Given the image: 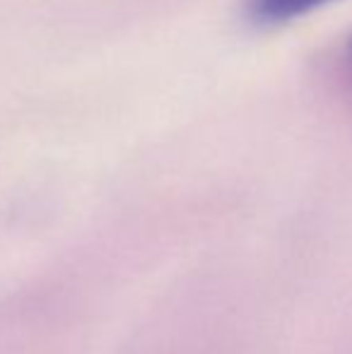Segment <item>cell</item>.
<instances>
[{
	"label": "cell",
	"mask_w": 352,
	"mask_h": 354,
	"mask_svg": "<svg viewBox=\"0 0 352 354\" xmlns=\"http://www.w3.org/2000/svg\"><path fill=\"white\" fill-rule=\"evenodd\" d=\"M331 3L338 0H249V15L254 22L275 27V24L295 22Z\"/></svg>",
	"instance_id": "1"
},
{
	"label": "cell",
	"mask_w": 352,
	"mask_h": 354,
	"mask_svg": "<svg viewBox=\"0 0 352 354\" xmlns=\"http://www.w3.org/2000/svg\"><path fill=\"white\" fill-rule=\"evenodd\" d=\"M350 56H352V46H350Z\"/></svg>",
	"instance_id": "2"
}]
</instances>
